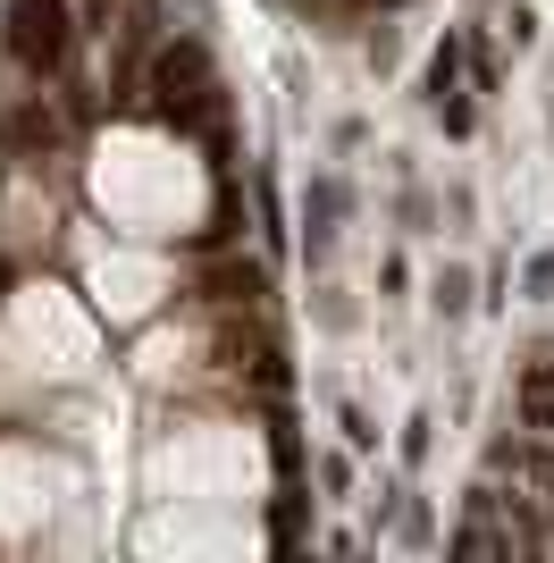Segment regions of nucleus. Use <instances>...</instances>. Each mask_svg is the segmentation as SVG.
I'll return each instance as SVG.
<instances>
[{"instance_id": "f257e3e1", "label": "nucleus", "mask_w": 554, "mask_h": 563, "mask_svg": "<svg viewBox=\"0 0 554 563\" xmlns=\"http://www.w3.org/2000/svg\"><path fill=\"white\" fill-rule=\"evenodd\" d=\"M85 186H92L110 228H135V235H193L210 219L202 161L177 135H160V126H110L92 143Z\"/></svg>"}, {"instance_id": "423d86ee", "label": "nucleus", "mask_w": 554, "mask_h": 563, "mask_svg": "<svg viewBox=\"0 0 554 563\" xmlns=\"http://www.w3.org/2000/svg\"><path fill=\"white\" fill-rule=\"evenodd\" d=\"M143 555H253L261 530L235 505H193V496H168L160 514L135 530Z\"/></svg>"}, {"instance_id": "7ed1b4c3", "label": "nucleus", "mask_w": 554, "mask_h": 563, "mask_svg": "<svg viewBox=\"0 0 554 563\" xmlns=\"http://www.w3.org/2000/svg\"><path fill=\"white\" fill-rule=\"evenodd\" d=\"M92 371V320L59 286H18L0 303V396L18 387H68Z\"/></svg>"}, {"instance_id": "39448f33", "label": "nucleus", "mask_w": 554, "mask_h": 563, "mask_svg": "<svg viewBox=\"0 0 554 563\" xmlns=\"http://www.w3.org/2000/svg\"><path fill=\"white\" fill-rule=\"evenodd\" d=\"M59 505H76V471L43 446H0V547L34 539Z\"/></svg>"}, {"instance_id": "f03ea898", "label": "nucleus", "mask_w": 554, "mask_h": 563, "mask_svg": "<svg viewBox=\"0 0 554 563\" xmlns=\"http://www.w3.org/2000/svg\"><path fill=\"white\" fill-rule=\"evenodd\" d=\"M143 496H193V505H261V438L235 421H185L160 429L143 454Z\"/></svg>"}, {"instance_id": "20e7f679", "label": "nucleus", "mask_w": 554, "mask_h": 563, "mask_svg": "<svg viewBox=\"0 0 554 563\" xmlns=\"http://www.w3.org/2000/svg\"><path fill=\"white\" fill-rule=\"evenodd\" d=\"M85 295L110 329H135V320H152L177 295V261L152 253V244H101L92 235L85 244Z\"/></svg>"}]
</instances>
